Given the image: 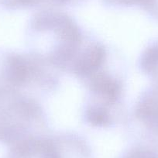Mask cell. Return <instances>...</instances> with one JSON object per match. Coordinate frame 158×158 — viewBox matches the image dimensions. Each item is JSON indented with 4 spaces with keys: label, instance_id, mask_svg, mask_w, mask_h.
Instances as JSON below:
<instances>
[{
    "label": "cell",
    "instance_id": "6da1fadb",
    "mask_svg": "<svg viewBox=\"0 0 158 158\" xmlns=\"http://www.w3.org/2000/svg\"><path fill=\"white\" fill-rule=\"evenodd\" d=\"M28 51L60 74H69L92 35L61 9H39L26 30Z\"/></svg>",
    "mask_w": 158,
    "mask_h": 158
},
{
    "label": "cell",
    "instance_id": "7a4b0ae2",
    "mask_svg": "<svg viewBox=\"0 0 158 158\" xmlns=\"http://www.w3.org/2000/svg\"><path fill=\"white\" fill-rule=\"evenodd\" d=\"M116 67L111 60L81 83L85 89L81 118L88 127L113 128L125 118L126 77Z\"/></svg>",
    "mask_w": 158,
    "mask_h": 158
},
{
    "label": "cell",
    "instance_id": "3957f363",
    "mask_svg": "<svg viewBox=\"0 0 158 158\" xmlns=\"http://www.w3.org/2000/svg\"><path fill=\"white\" fill-rule=\"evenodd\" d=\"M40 100L19 92L0 93V141L9 147L51 131Z\"/></svg>",
    "mask_w": 158,
    "mask_h": 158
},
{
    "label": "cell",
    "instance_id": "277c9868",
    "mask_svg": "<svg viewBox=\"0 0 158 158\" xmlns=\"http://www.w3.org/2000/svg\"><path fill=\"white\" fill-rule=\"evenodd\" d=\"M130 136L158 150V83H152L138 96L124 118Z\"/></svg>",
    "mask_w": 158,
    "mask_h": 158
},
{
    "label": "cell",
    "instance_id": "5b68a950",
    "mask_svg": "<svg viewBox=\"0 0 158 158\" xmlns=\"http://www.w3.org/2000/svg\"><path fill=\"white\" fill-rule=\"evenodd\" d=\"M137 66L139 71L153 83H158V39L152 40L143 50Z\"/></svg>",
    "mask_w": 158,
    "mask_h": 158
},
{
    "label": "cell",
    "instance_id": "8992f818",
    "mask_svg": "<svg viewBox=\"0 0 158 158\" xmlns=\"http://www.w3.org/2000/svg\"><path fill=\"white\" fill-rule=\"evenodd\" d=\"M0 6L13 11L40 9V0H0Z\"/></svg>",
    "mask_w": 158,
    "mask_h": 158
},
{
    "label": "cell",
    "instance_id": "52a82bcc",
    "mask_svg": "<svg viewBox=\"0 0 158 158\" xmlns=\"http://www.w3.org/2000/svg\"><path fill=\"white\" fill-rule=\"evenodd\" d=\"M122 158H158V150L139 144L127 150Z\"/></svg>",
    "mask_w": 158,
    "mask_h": 158
},
{
    "label": "cell",
    "instance_id": "ba28073f",
    "mask_svg": "<svg viewBox=\"0 0 158 158\" xmlns=\"http://www.w3.org/2000/svg\"><path fill=\"white\" fill-rule=\"evenodd\" d=\"M89 0H40V9L73 8L86 3Z\"/></svg>",
    "mask_w": 158,
    "mask_h": 158
},
{
    "label": "cell",
    "instance_id": "9c48e42d",
    "mask_svg": "<svg viewBox=\"0 0 158 158\" xmlns=\"http://www.w3.org/2000/svg\"><path fill=\"white\" fill-rule=\"evenodd\" d=\"M104 6L110 9H127L139 7L141 0H100Z\"/></svg>",
    "mask_w": 158,
    "mask_h": 158
},
{
    "label": "cell",
    "instance_id": "30bf717a",
    "mask_svg": "<svg viewBox=\"0 0 158 158\" xmlns=\"http://www.w3.org/2000/svg\"><path fill=\"white\" fill-rule=\"evenodd\" d=\"M139 8L152 19L158 21V0H141Z\"/></svg>",
    "mask_w": 158,
    "mask_h": 158
}]
</instances>
